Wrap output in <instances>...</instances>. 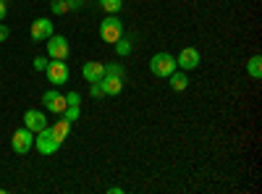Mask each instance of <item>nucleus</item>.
<instances>
[{
    "mask_svg": "<svg viewBox=\"0 0 262 194\" xmlns=\"http://www.w3.org/2000/svg\"><path fill=\"white\" fill-rule=\"evenodd\" d=\"M176 69H179L176 58H173L170 53H158V55H152V60H149V71L155 76H160V79H168Z\"/></svg>",
    "mask_w": 262,
    "mask_h": 194,
    "instance_id": "f257e3e1",
    "label": "nucleus"
},
{
    "mask_svg": "<svg viewBox=\"0 0 262 194\" xmlns=\"http://www.w3.org/2000/svg\"><path fill=\"white\" fill-rule=\"evenodd\" d=\"M123 37V24H121V18L118 16H107V18H102V24H100V39L102 42H107V45H113L116 39H121Z\"/></svg>",
    "mask_w": 262,
    "mask_h": 194,
    "instance_id": "f03ea898",
    "label": "nucleus"
},
{
    "mask_svg": "<svg viewBox=\"0 0 262 194\" xmlns=\"http://www.w3.org/2000/svg\"><path fill=\"white\" fill-rule=\"evenodd\" d=\"M11 147L16 155H27L29 149L34 147V132H29V128H16V134L11 137Z\"/></svg>",
    "mask_w": 262,
    "mask_h": 194,
    "instance_id": "7ed1b4c3",
    "label": "nucleus"
},
{
    "mask_svg": "<svg viewBox=\"0 0 262 194\" xmlns=\"http://www.w3.org/2000/svg\"><path fill=\"white\" fill-rule=\"evenodd\" d=\"M48 58L50 60H66L69 58V39H66L63 34L48 37Z\"/></svg>",
    "mask_w": 262,
    "mask_h": 194,
    "instance_id": "20e7f679",
    "label": "nucleus"
},
{
    "mask_svg": "<svg viewBox=\"0 0 262 194\" xmlns=\"http://www.w3.org/2000/svg\"><path fill=\"white\" fill-rule=\"evenodd\" d=\"M58 147H60V142L55 139V134H53V128H42V132H37V149L42 155H55L58 153Z\"/></svg>",
    "mask_w": 262,
    "mask_h": 194,
    "instance_id": "39448f33",
    "label": "nucleus"
},
{
    "mask_svg": "<svg viewBox=\"0 0 262 194\" xmlns=\"http://www.w3.org/2000/svg\"><path fill=\"white\" fill-rule=\"evenodd\" d=\"M45 74H48V81L53 87H60V84L69 81V66H66V60H50Z\"/></svg>",
    "mask_w": 262,
    "mask_h": 194,
    "instance_id": "423d86ee",
    "label": "nucleus"
},
{
    "mask_svg": "<svg viewBox=\"0 0 262 194\" xmlns=\"http://www.w3.org/2000/svg\"><path fill=\"white\" fill-rule=\"evenodd\" d=\"M200 63H202V55H200V50H196V48H184L179 53V58H176V66L181 71H194Z\"/></svg>",
    "mask_w": 262,
    "mask_h": 194,
    "instance_id": "0eeeda50",
    "label": "nucleus"
},
{
    "mask_svg": "<svg viewBox=\"0 0 262 194\" xmlns=\"http://www.w3.org/2000/svg\"><path fill=\"white\" fill-rule=\"evenodd\" d=\"M53 34H55V27L50 18H37L32 24V32H29V37L34 42H48V37H53Z\"/></svg>",
    "mask_w": 262,
    "mask_h": 194,
    "instance_id": "6e6552de",
    "label": "nucleus"
},
{
    "mask_svg": "<svg viewBox=\"0 0 262 194\" xmlns=\"http://www.w3.org/2000/svg\"><path fill=\"white\" fill-rule=\"evenodd\" d=\"M42 105L48 107L50 113H63L66 111V95H60V92H45V97H42Z\"/></svg>",
    "mask_w": 262,
    "mask_h": 194,
    "instance_id": "1a4fd4ad",
    "label": "nucleus"
},
{
    "mask_svg": "<svg viewBox=\"0 0 262 194\" xmlns=\"http://www.w3.org/2000/svg\"><path fill=\"white\" fill-rule=\"evenodd\" d=\"M100 84H102V92H105V95H121V92H123V76L102 74Z\"/></svg>",
    "mask_w": 262,
    "mask_h": 194,
    "instance_id": "9d476101",
    "label": "nucleus"
},
{
    "mask_svg": "<svg viewBox=\"0 0 262 194\" xmlns=\"http://www.w3.org/2000/svg\"><path fill=\"white\" fill-rule=\"evenodd\" d=\"M24 126L37 134V132H42V128L48 126V118H45V113H39V111H27L24 113Z\"/></svg>",
    "mask_w": 262,
    "mask_h": 194,
    "instance_id": "9b49d317",
    "label": "nucleus"
},
{
    "mask_svg": "<svg viewBox=\"0 0 262 194\" xmlns=\"http://www.w3.org/2000/svg\"><path fill=\"white\" fill-rule=\"evenodd\" d=\"M102 74H105V66H102V63H97V60H90V63H84V66H81V76L90 81V84L92 81H100Z\"/></svg>",
    "mask_w": 262,
    "mask_h": 194,
    "instance_id": "f8f14e48",
    "label": "nucleus"
},
{
    "mask_svg": "<svg viewBox=\"0 0 262 194\" xmlns=\"http://www.w3.org/2000/svg\"><path fill=\"white\" fill-rule=\"evenodd\" d=\"M168 81H170V90H173V92H184V90L189 87V76H186V71H179V69L168 76Z\"/></svg>",
    "mask_w": 262,
    "mask_h": 194,
    "instance_id": "ddd939ff",
    "label": "nucleus"
},
{
    "mask_svg": "<svg viewBox=\"0 0 262 194\" xmlns=\"http://www.w3.org/2000/svg\"><path fill=\"white\" fill-rule=\"evenodd\" d=\"M69 132H71V121H66V118H58V123L53 126V134H55V139L63 144L66 142V137H69Z\"/></svg>",
    "mask_w": 262,
    "mask_h": 194,
    "instance_id": "4468645a",
    "label": "nucleus"
},
{
    "mask_svg": "<svg viewBox=\"0 0 262 194\" xmlns=\"http://www.w3.org/2000/svg\"><path fill=\"white\" fill-rule=\"evenodd\" d=\"M247 71H249L252 79H259V76H262V58H259V55H252V58L247 60Z\"/></svg>",
    "mask_w": 262,
    "mask_h": 194,
    "instance_id": "2eb2a0df",
    "label": "nucleus"
},
{
    "mask_svg": "<svg viewBox=\"0 0 262 194\" xmlns=\"http://www.w3.org/2000/svg\"><path fill=\"white\" fill-rule=\"evenodd\" d=\"M113 45H116V53H118V55H123V58H126V55H131V39H128V37L116 39Z\"/></svg>",
    "mask_w": 262,
    "mask_h": 194,
    "instance_id": "dca6fc26",
    "label": "nucleus"
},
{
    "mask_svg": "<svg viewBox=\"0 0 262 194\" xmlns=\"http://www.w3.org/2000/svg\"><path fill=\"white\" fill-rule=\"evenodd\" d=\"M79 113H81V105H66V111H63V118L66 121H79Z\"/></svg>",
    "mask_w": 262,
    "mask_h": 194,
    "instance_id": "f3484780",
    "label": "nucleus"
},
{
    "mask_svg": "<svg viewBox=\"0 0 262 194\" xmlns=\"http://www.w3.org/2000/svg\"><path fill=\"white\" fill-rule=\"evenodd\" d=\"M121 3H123V0H100V6H102L107 13H118V11H121Z\"/></svg>",
    "mask_w": 262,
    "mask_h": 194,
    "instance_id": "a211bd4d",
    "label": "nucleus"
},
{
    "mask_svg": "<svg viewBox=\"0 0 262 194\" xmlns=\"http://www.w3.org/2000/svg\"><path fill=\"white\" fill-rule=\"evenodd\" d=\"M50 11H53L55 16H63V13H69V3H66V0H53Z\"/></svg>",
    "mask_w": 262,
    "mask_h": 194,
    "instance_id": "6ab92c4d",
    "label": "nucleus"
},
{
    "mask_svg": "<svg viewBox=\"0 0 262 194\" xmlns=\"http://www.w3.org/2000/svg\"><path fill=\"white\" fill-rule=\"evenodd\" d=\"M48 63H50V58L37 55V58H34V69H37V71H45V69H48Z\"/></svg>",
    "mask_w": 262,
    "mask_h": 194,
    "instance_id": "aec40b11",
    "label": "nucleus"
},
{
    "mask_svg": "<svg viewBox=\"0 0 262 194\" xmlns=\"http://www.w3.org/2000/svg\"><path fill=\"white\" fill-rule=\"evenodd\" d=\"M90 95H92L95 100L105 95V92H102V84H100V81H92V87H90Z\"/></svg>",
    "mask_w": 262,
    "mask_h": 194,
    "instance_id": "412c9836",
    "label": "nucleus"
},
{
    "mask_svg": "<svg viewBox=\"0 0 262 194\" xmlns=\"http://www.w3.org/2000/svg\"><path fill=\"white\" fill-rule=\"evenodd\" d=\"M66 105H81V95L79 92H69L66 95Z\"/></svg>",
    "mask_w": 262,
    "mask_h": 194,
    "instance_id": "4be33fe9",
    "label": "nucleus"
},
{
    "mask_svg": "<svg viewBox=\"0 0 262 194\" xmlns=\"http://www.w3.org/2000/svg\"><path fill=\"white\" fill-rule=\"evenodd\" d=\"M105 74H113V76H123V69L118 63H111V66H105Z\"/></svg>",
    "mask_w": 262,
    "mask_h": 194,
    "instance_id": "5701e85b",
    "label": "nucleus"
},
{
    "mask_svg": "<svg viewBox=\"0 0 262 194\" xmlns=\"http://www.w3.org/2000/svg\"><path fill=\"white\" fill-rule=\"evenodd\" d=\"M69 3V11H81L84 8V0H66Z\"/></svg>",
    "mask_w": 262,
    "mask_h": 194,
    "instance_id": "b1692460",
    "label": "nucleus"
},
{
    "mask_svg": "<svg viewBox=\"0 0 262 194\" xmlns=\"http://www.w3.org/2000/svg\"><path fill=\"white\" fill-rule=\"evenodd\" d=\"M8 37H11V29H8V27L3 24V21H0V42H6Z\"/></svg>",
    "mask_w": 262,
    "mask_h": 194,
    "instance_id": "393cba45",
    "label": "nucleus"
},
{
    "mask_svg": "<svg viewBox=\"0 0 262 194\" xmlns=\"http://www.w3.org/2000/svg\"><path fill=\"white\" fill-rule=\"evenodd\" d=\"M6 13H8V6H6V0H0V21L6 18Z\"/></svg>",
    "mask_w": 262,
    "mask_h": 194,
    "instance_id": "a878e982",
    "label": "nucleus"
}]
</instances>
